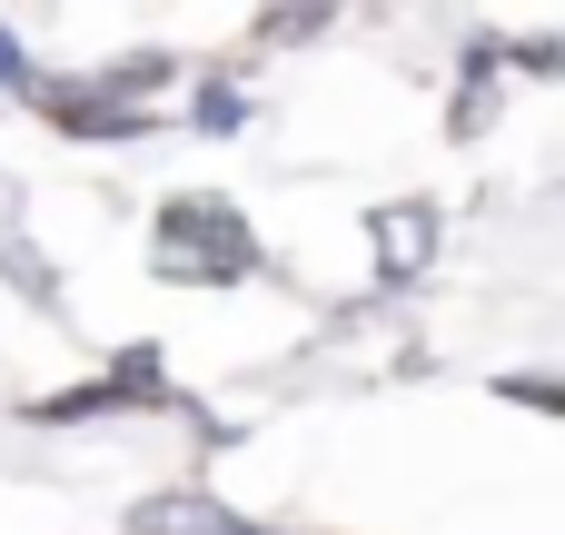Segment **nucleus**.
<instances>
[{
    "label": "nucleus",
    "instance_id": "nucleus-6",
    "mask_svg": "<svg viewBox=\"0 0 565 535\" xmlns=\"http://www.w3.org/2000/svg\"><path fill=\"white\" fill-rule=\"evenodd\" d=\"M0 89H40V69H30V50L0 30Z\"/></svg>",
    "mask_w": 565,
    "mask_h": 535
},
{
    "label": "nucleus",
    "instance_id": "nucleus-4",
    "mask_svg": "<svg viewBox=\"0 0 565 535\" xmlns=\"http://www.w3.org/2000/svg\"><path fill=\"white\" fill-rule=\"evenodd\" d=\"M149 89H169V60H159V50H129L119 69H99V79H89V99H99V109H129V99H149Z\"/></svg>",
    "mask_w": 565,
    "mask_h": 535
},
{
    "label": "nucleus",
    "instance_id": "nucleus-2",
    "mask_svg": "<svg viewBox=\"0 0 565 535\" xmlns=\"http://www.w3.org/2000/svg\"><path fill=\"white\" fill-rule=\"evenodd\" d=\"M427 248H437V208H427V199H407V208H377V278H407V268H427Z\"/></svg>",
    "mask_w": 565,
    "mask_h": 535
},
{
    "label": "nucleus",
    "instance_id": "nucleus-5",
    "mask_svg": "<svg viewBox=\"0 0 565 535\" xmlns=\"http://www.w3.org/2000/svg\"><path fill=\"white\" fill-rule=\"evenodd\" d=\"M189 119H199L209 139H228V129H248V99H238V79H199V99H189Z\"/></svg>",
    "mask_w": 565,
    "mask_h": 535
},
{
    "label": "nucleus",
    "instance_id": "nucleus-3",
    "mask_svg": "<svg viewBox=\"0 0 565 535\" xmlns=\"http://www.w3.org/2000/svg\"><path fill=\"white\" fill-rule=\"evenodd\" d=\"M129 535H258V526H238V516H218L209 496H149V506L129 516Z\"/></svg>",
    "mask_w": 565,
    "mask_h": 535
},
{
    "label": "nucleus",
    "instance_id": "nucleus-1",
    "mask_svg": "<svg viewBox=\"0 0 565 535\" xmlns=\"http://www.w3.org/2000/svg\"><path fill=\"white\" fill-rule=\"evenodd\" d=\"M149 258H159V278L218 288V278H248V268H258V238H248V218H238L228 199H169Z\"/></svg>",
    "mask_w": 565,
    "mask_h": 535
}]
</instances>
